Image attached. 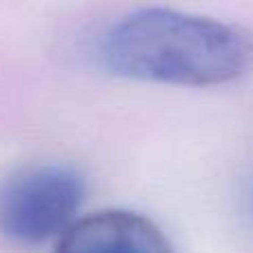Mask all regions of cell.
Instances as JSON below:
<instances>
[{"label":"cell","mask_w":253,"mask_h":253,"mask_svg":"<svg viewBox=\"0 0 253 253\" xmlns=\"http://www.w3.org/2000/svg\"><path fill=\"white\" fill-rule=\"evenodd\" d=\"M84 180L67 165H31L0 182V233L18 245L60 238L76 222Z\"/></svg>","instance_id":"7a4b0ae2"},{"label":"cell","mask_w":253,"mask_h":253,"mask_svg":"<svg viewBox=\"0 0 253 253\" xmlns=\"http://www.w3.org/2000/svg\"><path fill=\"white\" fill-rule=\"evenodd\" d=\"M109 74L147 83L213 87L253 65V36L238 25L167 7L126 13L98 47Z\"/></svg>","instance_id":"6da1fadb"},{"label":"cell","mask_w":253,"mask_h":253,"mask_svg":"<svg viewBox=\"0 0 253 253\" xmlns=\"http://www.w3.org/2000/svg\"><path fill=\"white\" fill-rule=\"evenodd\" d=\"M53 253H173L167 236L149 218L125 209L96 211L78 218Z\"/></svg>","instance_id":"3957f363"}]
</instances>
